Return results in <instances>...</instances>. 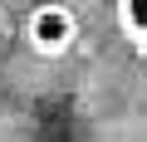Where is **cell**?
<instances>
[{"instance_id":"obj_1","label":"cell","mask_w":147,"mask_h":142,"mask_svg":"<svg viewBox=\"0 0 147 142\" xmlns=\"http://www.w3.org/2000/svg\"><path fill=\"white\" fill-rule=\"evenodd\" d=\"M25 44L39 54V59H64L74 44H79V15L59 0H44V5L30 10L25 20Z\"/></svg>"},{"instance_id":"obj_2","label":"cell","mask_w":147,"mask_h":142,"mask_svg":"<svg viewBox=\"0 0 147 142\" xmlns=\"http://www.w3.org/2000/svg\"><path fill=\"white\" fill-rule=\"evenodd\" d=\"M113 15H118V34L147 54V0H113Z\"/></svg>"}]
</instances>
